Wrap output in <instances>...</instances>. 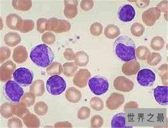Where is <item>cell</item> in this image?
Masks as SVG:
<instances>
[{
  "label": "cell",
  "instance_id": "cell-4",
  "mask_svg": "<svg viewBox=\"0 0 168 128\" xmlns=\"http://www.w3.org/2000/svg\"><path fill=\"white\" fill-rule=\"evenodd\" d=\"M89 88L95 94L100 95L105 93L108 90L109 83L105 78L100 76L91 78L88 83Z\"/></svg>",
  "mask_w": 168,
  "mask_h": 128
},
{
  "label": "cell",
  "instance_id": "cell-1",
  "mask_svg": "<svg viewBox=\"0 0 168 128\" xmlns=\"http://www.w3.org/2000/svg\"><path fill=\"white\" fill-rule=\"evenodd\" d=\"M113 48L116 55L121 60L128 62L136 59L135 44L130 37H119L115 41Z\"/></svg>",
  "mask_w": 168,
  "mask_h": 128
},
{
  "label": "cell",
  "instance_id": "cell-8",
  "mask_svg": "<svg viewBox=\"0 0 168 128\" xmlns=\"http://www.w3.org/2000/svg\"><path fill=\"white\" fill-rule=\"evenodd\" d=\"M136 13L133 7L130 5L125 4L121 6L118 12L119 20L124 22L130 21L134 18Z\"/></svg>",
  "mask_w": 168,
  "mask_h": 128
},
{
  "label": "cell",
  "instance_id": "cell-3",
  "mask_svg": "<svg viewBox=\"0 0 168 128\" xmlns=\"http://www.w3.org/2000/svg\"><path fill=\"white\" fill-rule=\"evenodd\" d=\"M66 83L63 77L58 75L51 76L47 80L46 88L48 91L54 95H59L65 90Z\"/></svg>",
  "mask_w": 168,
  "mask_h": 128
},
{
  "label": "cell",
  "instance_id": "cell-9",
  "mask_svg": "<svg viewBox=\"0 0 168 128\" xmlns=\"http://www.w3.org/2000/svg\"><path fill=\"white\" fill-rule=\"evenodd\" d=\"M168 86H158L154 90V95L156 101L160 105L168 104Z\"/></svg>",
  "mask_w": 168,
  "mask_h": 128
},
{
  "label": "cell",
  "instance_id": "cell-7",
  "mask_svg": "<svg viewBox=\"0 0 168 128\" xmlns=\"http://www.w3.org/2000/svg\"><path fill=\"white\" fill-rule=\"evenodd\" d=\"M137 80L138 84L141 86H150L155 81V75L151 70L143 69L138 72Z\"/></svg>",
  "mask_w": 168,
  "mask_h": 128
},
{
  "label": "cell",
  "instance_id": "cell-5",
  "mask_svg": "<svg viewBox=\"0 0 168 128\" xmlns=\"http://www.w3.org/2000/svg\"><path fill=\"white\" fill-rule=\"evenodd\" d=\"M5 92L9 99L14 102H19L24 93L23 88L19 84L16 82L11 80L6 83Z\"/></svg>",
  "mask_w": 168,
  "mask_h": 128
},
{
  "label": "cell",
  "instance_id": "cell-10",
  "mask_svg": "<svg viewBox=\"0 0 168 128\" xmlns=\"http://www.w3.org/2000/svg\"><path fill=\"white\" fill-rule=\"evenodd\" d=\"M111 125L112 128H126L125 114L119 113L116 114L112 118Z\"/></svg>",
  "mask_w": 168,
  "mask_h": 128
},
{
  "label": "cell",
  "instance_id": "cell-6",
  "mask_svg": "<svg viewBox=\"0 0 168 128\" xmlns=\"http://www.w3.org/2000/svg\"><path fill=\"white\" fill-rule=\"evenodd\" d=\"M14 80L22 86H28L32 83L33 74L28 69L20 67L16 69L13 74Z\"/></svg>",
  "mask_w": 168,
  "mask_h": 128
},
{
  "label": "cell",
  "instance_id": "cell-2",
  "mask_svg": "<svg viewBox=\"0 0 168 128\" xmlns=\"http://www.w3.org/2000/svg\"><path fill=\"white\" fill-rule=\"evenodd\" d=\"M30 57L31 61L38 66L46 67L52 63L54 55L49 47L42 44L33 48L31 51Z\"/></svg>",
  "mask_w": 168,
  "mask_h": 128
}]
</instances>
